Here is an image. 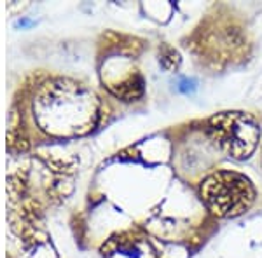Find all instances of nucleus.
<instances>
[{
  "label": "nucleus",
  "mask_w": 262,
  "mask_h": 258,
  "mask_svg": "<svg viewBox=\"0 0 262 258\" xmlns=\"http://www.w3.org/2000/svg\"><path fill=\"white\" fill-rule=\"evenodd\" d=\"M98 101L86 87L56 80L42 89L37 100V119L48 133L75 136L88 133L96 121Z\"/></svg>",
  "instance_id": "obj_1"
},
{
  "label": "nucleus",
  "mask_w": 262,
  "mask_h": 258,
  "mask_svg": "<svg viewBox=\"0 0 262 258\" xmlns=\"http://www.w3.org/2000/svg\"><path fill=\"white\" fill-rule=\"evenodd\" d=\"M161 65L166 70H177L180 65V54L170 45H164L161 49Z\"/></svg>",
  "instance_id": "obj_5"
},
{
  "label": "nucleus",
  "mask_w": 262,
  "mask_h": 258,
  "mask_svg": "<svg viewBox=\"0 0 262 258\" xmlns=\"http://www.w3.org/2000/svg\"><path fill=\"white\" fill-rule=\"evenodd\" d=\"M210 139L232 159H247L255 152L260 139V128L250 113L222 112L206 124Z\"/></svg>",
  "instance_id": "obj_3"
},
{
  "label": "nucleus",
  "mask_w": 262,
  "mask_h": 258,
  "mask_svg": "<svg viewBox=\"0 0 262 258\" xmlns=\"http://www.w3.org/2000/svg\"><path fill=\"white\" fill-rule=\"evenodd\" d=\"M103 255L107 258H156V249L145 238L128 232L108 241Z\"/></svg>",
  "instance_id": "obj_4"
},
{
  "label": "nucleus",
  "mask_w": 262,
  "mask_h": 258,
  "mask_svg": "<svg viewBox=\"0 0 262 258\" xmlns=\"http://www.w3.org/2000/svg\"><path fill=\"white\" fill-rule=\"evenodd\" d=\"M201 199L215 217L234 218L255 201V189L247 176L234 171H217L203 180Z\"/></svg>",
  "instance_id": "obj_2"
}]
</instances>
